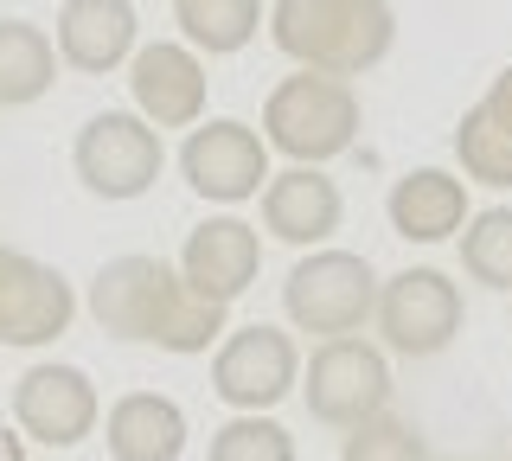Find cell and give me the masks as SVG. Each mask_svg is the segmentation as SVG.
I'll return each mask as SVG.
<instances>
[{
	"mask_svg": "<svg viewBox=\"0 0 512 461\" xmlns=\"http://www.w3.org/2000/svg\"><path fill=\"white\" fill-rule=\"evenodd\" d=\"M378 333L391 353L404 359H436L455 346L461 321H468V308H461V289L442 276V269H404V276L378 282Z\"/></svg>",
	"mask_w": 512,
	"mask_h": 461,
	"instance_id": "cell-5",
	"label": "cell"
},
{
	"mask_svg": "<svg viewBox=\"0 0 512 461\" xmlns=\"http://www.w3.org/2000/svg\"><path fill=\"white\" fill-rule=\"evenodd\" d=\"M372 301H378V269L352 250H314L288 269L282 282V308L288 321L314 340H340V333H359L372 321Z\"/></svg>",
	"mask_w": 512,
	"mask_h": 461,
	"instance_id": "cell-3",
	"label": "cell"
},
{
	"mask_svg": "<svg viewBox=\"0 0 512 461\" xmlns=\"http://www.w3.org/2000/svg\"><path fill=\"white\" fill-rule=\"evenodd\" d=\"M58 84V45L32 20H0V109H26Z\"/></svg>",
	"mask_w": 512,
	"mask_h": 461,
	"instance_id": "cell-19",
	"label": "cell"
},
{
	"mask_svg": "<svg viewBox=\"0 0 512 461\" xmlns=\"http://www.w3.org/2000/svg\"><path fill=\"white\" fill-rule=\"evenodd\" d=\"M487 97H493V103H500V109H506V116H512V65H506L500 77H493V90H487Z\"/></svg>",
	"mask_w": 512,
	"mask_h": 461,
	"instance_id": "cell-26",
	"label": "cell"
},
{
	"mask_svg": "<svg viewBox=\"0 0 512 461\" xmlns=\"http://www.w3.org/2000/svg\"><path fill=\"white\" fill-rule=\"evenodd\" d=\"M0 461H26V436L7 429V423H0Z\"/></svg>",
	"mask_w": 512,
	"mask_h": 461,
	"instance_id": "cell-25",
	"label": "cell"
},
{
	"mask_svg": "<svg viewBox=\"0 0 512 461\" xmlns=\"http://www.w3.org/2000/svg\"><path fill=\"white\" fill-rule=\"evenodd\" d=\"M256 269H263V237H256V225H244V218H205L180 250V276L199 295L224 301V308L256 282Z\"/></svg>",
	"mask_w": 512,
	"mask_h": 461,
	"instance_id": "cell-13",
	"label": "cell"
},
{
	"mask_svg": "<svg viewBox=\"0 0 512 461\" xmlns=\"http://www.w3.org/2000/svg\"><path fill=\"white\" fill-rule=\"evenodd\" d=\"M173 263L160 257H109L90 282V314L109 340H141L148 346V314H154V295H160V276Z\"/></svg>",
	"mask_w": 512,
	"mask_h": 461,
	"instance_id": "cell-17",
	"label": "cell"
},
{
	"mask_svg": "<svg viewBox=\"0 0 512 461\" xmlns=\"http://www.w3.org/2000/svg\"><path fill=\"white\" fill-rule=\"evenodd\" d=\"M269 39L301 71L359 77L391 58L397 13L391 0H276L269 7Z\"/></svg>",
	"mask_w": 512,
	"mask_h": 461,
	"instance_id": "cell-1",
	"label": "cell"
},
{
	"mask_svg": "<svg viewBox=\"0 0 512 461\" xmlns=\"http://www.w3.org/2000/svg\"><path fill=\"white\" fill-rule=\"evenodd\" d=\"M263 141L301 167H320L359 141V90L327 71H295L263 103Z\"/></svg>",
	"mask_w": 512,
	"mask_h": 461,
	"instance_id": "cell-2",
	"label": "cell"
},
{
	"mask_svg": "<svg viewBox=\"0 0 512 461\" xmlns=\"http://www.w3.org/2000/svg\"><path fill=\"white\" fill-rule=\"evenodd\" d=\"M71 167L96 199L128 205V199L154 193L160 167H167V148H160V129L141 122L135 109H103V116H90L84 129H77Z\"/></svg>",
	"mask_w": 512,
	"mask_h": 461,
	"instance_id": "cell-4",
	"label": "cell"
},
{
	"mask_svg": "<svg viewBox=\"0 0 512 461\" xmlns=\"http://www.w3.org/2000/svg\"><path fill=\"white\" fill-rule=\"evenodd\" d=\"M205 65L192 45L154 39L128 52V97H135V116L154 122V129H192L205 116Z\"/></svg>",
	"mask_w": 512,
	"mask_h": 461,
	"instance_id": "cell-11",
	"label": "cell"
},
{
	"mask_svg": "<svg viewBox=\"0 0 512 461\" xmlns=\"http://www.w3.org/2000/svg\"><path fill=\"white\" fill-rule=\"evenodd\" d=\"M301 385V353L282 327H224L218 353H212V391L231 410H276L288 391Z\"/></svg>",
	"mask_w": 512,
	"mask_h": 461,
	"instance_id": "cell-7",
	"label": "cell"
},
{
	"mask_svg": "<svg viewBox=\"0 0 512 461\" xmlns=\"http://www.w3.org/2000/svg\"><path fill=\"white\" fill-rule=\"evenodd\" d=\"M77 321V289L52 263L0 244V346H52Z\"/></svg>",
	"mask_w": 512,
	"mask_h": 461,
	"instance_id": "cell-9",
	"label": "cell"
},
{
	"mask_svg": "<svg viewBox=\"0 0 512 461\" xmlns=\"http://www.w3.org/2000/svg\"><path fill=\"white\" fill-rule=\"evenodd\" d=\"M205 461H295V436L276 417H263V410H237L212 436Z\"/></svg>",
	"mask_w": 512,
	"mask_h": 461,
	"instance_id": "cell-23",
	"label": "cell"
},
{
	"mask_svg": "<svg viewBox=\"0 0 512 461\" xmlns=\"http://www.w3.org/2000/svg\"><path fill=\"white\" fill-rule=\"evenodd\" d=\"M455 154H461V173H468V180L512 193V116L493 97H480L468 116H461Z\"/></svg>",
	"mask_w": 512,
	"mask_h": 461,
	"instance_id": "cell-20",
	"label": "cell"
},
{
	"mask_svg": "<svg viewBox=\"0 0 512 461\" xmlns=\"http://www.w3.org/2000/svg\"><path fill=\"white\" fill-rule=\"evenodd\" d=\"M180 173H186V186L199 199H212V205H244L263 193V180H269V141L250 129V122H192V135H186V148H180Z\"/></svg>",
	"mask_w": 512,
	"mask_h": 461,
	"instance_id": "cell-8",
	"label": "cell"
},
{
	"mask_svg": "<svg viewBox=\"0 0 512 461\" xmlns=\"http://www.w3.org/2000/svg\"><path fill=\"white\" fill-rule=\"evenodd\" d=\"M340 461H429V442L416 436L404 417H391V404H384V410H372L365 423L346 429Z\"/></svg>",
	"mask_w": 512,
	"mask_h": 461,
	"instance_id": "cell-24",
	"label": "cell"
},
{
	"mask_svg": "<svg viewBox=\"0 0 512 461\" xmlns=\"http://www.w3.org/2000/svg\"><path fill=\"white\" fill-rule=\"evenodd\" d=\"M224 327H231L224 301L199 295L180 269L160 276V295H154V314H148V346H160V353H205V346H218Z\"/></svg>",
	"mask_w": 512,
	"mask_h": 461,
	"instance_id": "cell-18",
	"label": "cell"
},
{
	"mask_svg": "<svg viewBox=\"0 0 512 461\" xmlns=\"http://www.w3.org/2000/svg\"><path fill=\"white\" fill-rule=\"evenodd\" d=\"M96 417H103V404H96L90 372H77V365H32L13 385V423L45 449H77L96 429Z\"/></svg>",
	"mask_w": 512,
	"mask_h": 461,
	"instance_id": "cell-10",
	"label": "cell"
},
{
	"mask_svg": "<svg viewBox=\"0 0 512 461\" xmlns=\"http://www.w3.org/2000/svg\"><path fill=\"white\" fill-rule=\"evenodd\" d=\"M384 212H391V231L404 244H442L468 225V180H455L442 167H416L391 186Z\"/></svg>",
	"mask_w": 512,
	"mask_h": 461,
	"instance_id": "cell-15",
	"label": "cell"
},
{
	"mask_svg": "<svg viewBox=\"0 0 512 461\" xmlns=\"http://www.w3.org/2000/svg\"><path fill=\"white\" fill-rule=\"evenodd\" d=\"M346 218V199L340 186L327 180L320 167H288V173H269L263 180V231L282 237V244L308 250V244H327Z\"/></svg>",
	"mask_w": 512,
	"mask_h": 461,
	"instance_id": "cell-12",
	"label": "cell"
},
{
	"mask_svg": "<svg viewBox=\"0 0 512 461\" xmlns=\"http://www.w3.org/2000/svg\"><path fill=\"white\" fill-rule=\"evenodd\" d=\"M461 237V269L487 289H512V205H493V212L468 218Z\"/></svg>",
	"mask_w": 512,
	"mask_h": 461,
	"instance_id": "cell-22",
	"label": "cell"
},
{
	"mask_svg": "<svg viewBox=\"0 0 512 461\" xmlns=\"http://www.w3.org/2000/svg\"><path fill=\"white\" fill-rule=\"evenodd\" d=\"M103 442L116 461H180L186 455V410L160 391H128L109 404Z\"/></svg>",
	"mask_w": 512,
	"mask_h": 461,
	"instance_id": "cell-16",
	"label": "cell"
},
{
	"mask_svg": "<svg viewBox=\"0 0 512 461\" xmlns=\"http://www.w3.org/2000/svg\"><path fill=\"white\" fill-rule=\"evenodd\" d=\"M384 404H391V365L378 346L359 333L320 340V353L308 359V417L327 429H352Z\"/></svg>",
	"mask_w": 512,
	"mask_h": 461,
	"instance_id": "cell-6",
	"label": "cell"
},
{
	"mask_svg": "<svg viewBox=\"0 0 512 461\" xmlns=\"http://www.w3.org/2000/svg\"><path fill=\"white\" fill-rule=\"evenodd\" d=\"M173 20H180L186 45H199L205 58L244 52L263 26V0H173Z\"/></svg>",
	"mask_w": 512,
	"mask_h": 461,
	"instance_id": "cell-21",
	"label": "cell"
},
{
	"mask_svg": "<svg viewBox=\"0 0 512 461\" xmlns=\"http://www.w3.org/2000/svg\"><path fill=\"white\" fill-rule=\"evenodd\" d=\"M141 45L135 0H64L58 7V58L84 77H109Z\"/></svg>",
	"mask_w": 512,
	"mask_h": 461,
	"instance_id": "cell-14",
	"label": "cell"
}]
</instances>
